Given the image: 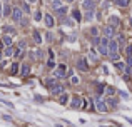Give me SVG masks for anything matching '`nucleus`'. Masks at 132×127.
I'll list each match as a JSON object with an SVG mask.
<instances>
[{
    "mask_svg": "<svg viewBox=\"0 0 132 127\" xmlns=\"http://www.w3.org/2000/svg\"><path fill=\"white\" fill-rule=\"evenodd\" d=\"M47 67H48V69H55V62H54V60L50 59V60L47 62Z\"/></svg>",
    "mask_w": 132,
    "mask_h": 127,
    "instance_id": "obj_35",
    "label": "nucleus"
},
{
    "mask_svg": "<svg viewBox=\"0 0 132 127\" xmlns=\"http://www.w3.org/2000/svg\"><path fill=\"white\" fill-rule=\"evenodd\" d=\"M28 3H34V2H37V0H27Z\"/></svg>",
    "mask_w": 132,
    "mask_h": 127,
    "instance_id": "obj_47",
    "label": "nucleus"
},
{
    "mask_svg": "<svg viewBox=\"0 0 132 127\" xmlns=\"http://www.w3.org/2000/svg\"><path fill=\"white\" fill-rule=\"evenodd\" d=\"M107 105H117V99H114V97H110V99H107V102H105Z\"/></svg>",
    "mask_w": 132,
    "mask_h": 127,
    "instance_id": "obj_26",
    "label": "nucleus"
},
{
    "mask_svg": "<svg viewBox=\"0 0 132 127\" xmlns=\"http://www.w3.org/2000/svg\"><path fill=\"white\" fill-rule=\"evenodd\" d=\"M28 74H30V65H28V64H22V67H20V75L27 77Z\"/></svg>",
    "mask_w": 132,
    "mask_h": 127,
    "instance_id": "obj_11",
    "label": "nucleus"
},
{
    "mask_svg": "<svg viewBox=\"0 0 132 127\" xmlns=\"http://www.w3.org/2000/svg\"><path fill=\"white\" fill-rule=\"evenodd\" d=\"M45 37H47V42H52V40H54V35H52L50 32H48V34H47Z\"/></svg>",
    "mask_w": 132,
    "mask_h": 127,
    "instance_id": "obj_43",
    "label": "nucleus"
},
{
    "mask_svg": "<svg viewBox=\"0 0 132 127\" xmlns=\"http://www.w3.org/2000/svg\"><path fill=\"white\" fill-rule=\"evenodd\" d=\"M102 90H104V85H102V84H97V94L100 95V94H102Z\"/></svg>",
    "mask_w": 132,
    "mask_h": 127,
    "instance_id": "obj_37",
    "label": "nucleus"
},
{
    "mask_svg": "<svg viewBox=\"0 0 132 127\" xmlns=\"http://www.w3.org/2000/svg\"><path fill=\"white\" fill-rule=\"evenodd\" d=\"M117 44H124V35H117Z\"/></svg>",
    "mask_w": 132,
    "mask_h": 127,
    "instance_id": "obj_42",
    "label": "nucleus"
},
{
    "mask_svg": "<svg viewBox=\"0 0 132 127\" xmlns=\"http://www.w3.org/2000/svg\"><path fill=\"white\" fill-rule=\"evenodd\" d=\"M22 54H24V52L20 50L19 47H15V49H13V57H15V59H19V57H22Z\"/></svg>",
    "mask_w": 132,
    "mask_h": 127,
    "instance_id": "obj_23",
    "label": "nucleus"
},
{
    "mask_svg": "<svg viewBox=\"0 0 132 127\" xmlns=\"http://www.w3.org/2000/svg\"><path fill=\"white\" fill-rule=\"evenodd\" d=\"M72 17L75 18L77 22H80V20H82V15H80V12H79V10H72Z\"/></svg>",
    "mask_w": 132,
    "mask_h": 127,
    "instance_id": "obj_22",
    "label": "nucleus"
},
{
    "mask_svg": "<svg viewBox=\"0 0 132 127\" xmlns=\"http://www.w3.org/2000/svg\"><path fill=\"white\" fill-rule=\"evenodd\" d=\"M65 2H69V3H72V2H74V0H65Z\"/></svg>",
    "mask_w": 132,
    "mask_h": 127,
    "instance_id": "obj_48",
    "label": "nucleus"
},
{
    "mask_svg": "<svg viewBox=\"0 0 132 127\" xmlns=\"http://www.w3.org/2000/svg\"><path fill=\"white\" fill-rule=\"evenodd\" d=\"M110 60H114V62H119V54H110Z\"/></svg>",
    "mask_w": 132,
    "mask_h": 127,
    "instance_id": "obj_36",
    "label": "nucleus"
},
{
    "mask_svg": "<svg viewBox=\"0 0 132 127\" xmlns=\"http://www.w3.org/2000/svg\"><path fill=\"white\" fill-rule=\"evenodd\" d=\"M92 44H94V45H99V44H100V37H94V38H92Z\"/></svg>",
    "mask_w": 132,
    "mask_h": 127,
    "instance_id": "obj_39",
    "label": "nucleus"
},
{
    "mask_svg": "<svg viewBox=\"0 0 132 127\" xmlns=\"http://www.w3.org/2000/svg\"><path fill=\"white\" fill-rule=\"evenodd\" d=\"M82 7H84L85 10H94L95 2L94 0H84V2H82Z\"/></svg>",
    "mask_w": 132,
    "mask_h": 127,
    "instance_id": "obj_10",
    "label": "nucleus"
},
{
    "mask_svg": "<svg viewBox=\"0 0 132 127\" xmlns=\"http://www.w3.org/2000/svg\"><path fill=\"white\" fill-rule=\"evenodd\" d=\"M64 24H65V25H69V27H74V22H72L70 18H65V20H64Z\"/></svg>",
    "mask_w": 132,
    "mask_h": 127,
    "instance_id": "obj_38",
    "label": "nucleus"
},
{
    "mask_svg": "<svg viewBox=\"0 0 132 127\" xmlns=\"http://www.w3.org/2000/svg\"><path fill=\"white\" fill-rule=\"evenodd\" d=\"M10 17H12V20H13L15 24H20V20H22V17H24V12L20 10V7H13Z\"/></svg>",
    "mask_w": 132,
    "mask_h": 127,
    "instance_id": "obj_1",
    "label": "nucleus"
},
{
    "mask_svg": "<svg viewBox=\"0 0 132 127\" xmlns=\"http://www.w3.org/2000/svg\"><path fill=\"white\" fill-rule=\"evenodd\" d=\"M3 32H5V34H15V28L10 27V25H5V27H3Z\"/></svg>",
    "mask_w": 132,
    "mask_h": 127,
    "instance_id": "obj_24",
    "label": "nucleus"
},
{
    "mask_svg": "<svg viewBox=\"0 0 132 127\" xmlns=\"http://www.w3.org/2000/svg\"><path fill=\"white\" fill-rule=\"evenodd\" d=\"M115 5H119V7H127L129 5V0H112Z\"/></svg>",
    "mask_w": 132,
    "mask_h": 127,
    "instance_id": "obj_18",
    "label": "nucleus"
},
{
    "mask_svg": "<svg viewBox=\"0 0 132 127\" xmlns=\"http://www.w3.org/2000/svg\"><path fill=\"white\" fill-rule=\"evenodd\" d=\"M115 67H117L119 70H125V64H124V62H117V64H115Z\"/></svg>",
    "mask_w": 132,
    "mask_h": 127,
    "instance_id": "obj_32",
    "label": "nucleus"
},
{
    "mask_svg": "<svg viewBox=\"0 0 132 127\" xmlns=\"http://www.w3.org/2000/svg\"><path fill=\"white\" fill-rule=\"evenodd\" d=\"M55 84H57V79H55V77H50V79H47V82H45V85H47L48 89H52Z\"/></svg>",
    "mask_w": 132,
    "mask_h": 127,
    "instance_id": "obj_17",
    "label": "nucleus"
},
{
    "mask_svg": "<svg viewBox=\"0 0 132 127\" xmlns=\"http://www.w3.org/2000/svg\"><path fill=\"white\" fill-rule=\"evenodd\" d=\"M25 47H27V42H25V40H20V42H19V49H20V50H24Z\"/></svg>",
    "mask_w": 132,
    "mask_h": 127,
    "instance_id": "obj_33",
    "label": "nucleus"
},
{
    "mask_svg": "<svg viewBox=\"0 0 132 127\" xmlns=\"http://www.w3.org/2000/svg\"><path fill=\"white\" fill-rule=\"evenodd\" d=\"M95 109L99 112H107V104L100 99H95Z\"/></svg>",
    "mask_w": 132,
    "mask_h": 127,
    "instance_id": "obj_5",
    "label": "nucleus"
},
{
    "mask_svg": "<svg viewBox=\"0 0 132 127\" xmlns=\"http://www.w3.org/2000/svg\"><path fill=\"white\" fill-rule=\"evenodd\" d=\"M90 34H92L94 37H97V34H99V30H97L95 27H92V28H90Z\"/></svg>",
    "mask_w": 132,
    "mask_h": 127,
    "instance_id": "obj_40",
    "label": "nucleus"
},
{
    "mask_svg": "<svg viewBox=\"0 0 132 127\" xmlns=\"http://www.w3.org/2000/svg\"><path fill=\"white\" fill-rule=\"evenodd\" d=\"M12 10H13V7H10L9 3H5L3 5V17H10L12 15Z\"/></svg>",
    "mask_w": 132,
    "mask_h": 127,
    "instance_id": "obj_13",
    "label": "nucleus"
},
{
    "mask_svg": "<svg viewBox=\"0 0 132 127\" xmlns=\"http://www.w3.org/2000/svg\"><path fill=\"white\" fill-rule=\"evenodd\" d=\"M70 82H72V84H74V85H77V84H79V82H80V79H79V77H77V75H72V77H70Z\"/></svg>",
    "mask_w": 132,
    "mask_h": 127,
    "instance_id": "obj_30",
    "label": "nucleus"
},
{
    "mask_svg": "<svg viewBox=\"0 0 132 127\" xmlns=\"http://www.w3.org/2000/svg\"><path fill=\"white\" fill-rule=\"evenodd\" d=\"M125 55H127V57H132V45L125 47Z\"/></svg>",
    "mask_w": 132,
    "mask_h": 127,
    "instance_id": "obj_31",
    "label": "nucleus"
},
{
    "mask_svg": "<svg viewBox=\"0 0 132 127\" xmlns=\"http://www.w3.org/2000/svg\"><path fill=\"white\" fill-rule=\"evenodd\" d=\"M131 25H132V18H131Z\"/></svg>",
    "mask_w": 132,
    "mask_h": 127,
    "instance_id": "obj_50",
    "label": "nucleus"
},
{
    "mask_svg": "<svg viewBox=\"0 0 132 127\" xmlns=\"http://www.w3.org/2000/svg\"><path fill=\"white\" fill-rule=\"evenodd\" d=\"M50 92H52L54 95H62V94L65 92V87H64L62 84H55V85L50 89Z\"/></svg>",
    "mask_w": 132,
    "mask_h": 127,
    "instance_id": "obj_3",
    "label": "nucleus"
},
{
    "mask_svg": "<svg viewBox=\"0 0 132 127\" xmlns=\"http://www.w3.org/2000/svg\"><path fill=\"white\" fill-rule=\"evenodd\" d=\"M55 13L59 15V17H64L67 13V7H60V9H55Z\"/></svg>",
    "mask_w": 132,
    "mask_h": 127,
    "instance_id": "obj_20",
    "label": "nucleus"
},
{
    "mask_svg": "<svg viewBox=\"0 0 132 127\" xmlns=\"http://www.w3.org/2000/svg\"><path fill=\"white\" fill-rule=\"evenodd\" d=\"M20 10H22L24 13H28V12H30V5H28V2H24V3L20 5Z\"/></svg>",
    "mask_w": 132,
    "mask_h": 127,
    "instance_id": "obj_19",
    "label": "nucleus"
},
{
    "mask_svg": "<svg viewBox=\"0 0 132 127\" xmlns=\"http://www.w3.org/2000/svg\"><path fill=\"white\" fill-rule=\"evenodd\" d=\"M13 55V47H7L3 50V57H12Z\"/></svg>",
    "mask_w": 132,
    "mask_h": 127,
    "instance_id": "obj_21",
    "label": "nucleus"
},
{
    "mask_svg": "<svg viewBox=\"0 0 132 127\" xmlns=\"http://www.w3.org/2000/svg\"><path fill=\"white\" fill-rule=\"evenodd\" d=\"M70 107L72 109H79V107H82V99L80 97H72V102H70Z\"/></svg>",
    "mask_w": 132,
    "mask_h": 127,
    "instance_id": "obj_7",
    "label": "nucleus"
},
{
    "mask_svg": "<svg viewBox=\"0 0 132 127\" xmlns=\"http://www.w3.org/2000/svg\"><path fill=\"white\" fill-rule=\"evenodd\" d=\"M0 60H2V54H0Z\"/></svg>",
    "mask_w": 132,
    "mask_h": 127,
    "instance_id": "obj_49",
    "label": "nucleus"
},
{
    "mask_svg": "<svg viewBox=\"0 0 132 127\" xmlns=\"http://www.w3.org/2000/svg\"><path fill=\"white\" fill-rule=\"evenodd\" d=\"M2 15H3V3L0 2V17H2Z\"/></svg>",
    "mask_w": 132,
    "mask_h": 127,
    "instance_id": "obj_44",
    "label": "nucleus"
},
{
    "mask_svg": "<svg viewBox=\"0 0 132 127\" xmlns=\"http://www.w3.org/2000/svg\"><path fill=\"white\" fill-rule=\"evenodd\" d=\"M34 20H42V12H40V10H37V12H35V13H34Z\"/></svg>",
    "mask_w": 132,
    "mask_h": 127,
    "instance_id": "obj_27",
    "label": "nucleus"
},
{
    "mask_svg": "<svg viewBox=\"0 0 132 127\" xmlns=\"http://www.w3.org/2000/svg\"><path fill=\"white\" fill-rule=\"evenodd\" d=\"M59 102H60V104H67V102H69V95H67V94H62L60 99H59Z\"/></svg>",
    "mask_w": 132,
    "mask_h": 127,
    "instance_id": "obj_25",
    "label": "nucleus"
},
{
    "mask_svg": "<svg viewBox=\"0 0 132 127\" xmlns=\"http://www.w3.org/2000/svg\"><path fill=\"white\" fill-rule=\"evenodd\" d=\"M34 40H35V44H42V35L38 30H34Z\"/></svg>",
    "mask_w": 132,
    "mask_h": 127,
    "instance_id": "obj_16",
    "label": "nucleus"
},
{
    "mask_svg": "<svg viewBox=\"0 0 132 127\" xmlns=\"http://www.w3.org/2000/svg\"><path fill=\"white\" fill-rule=\"evenodd\" d=\"M2 119H5V120H9V122L12 120V117H9V115H2Z\"/></svg>",
    "mask_w": 132,
    "mask_h": 127,
    "instance_id": "obj_46",
    "label": "nucleus"
},
{
    "mask_svg": "<svg viewBox=\"0 0 132 127\" xmlns=\"http://www.w3.org/2000/svg\"><path fill=\"white\" fill-rule=\"evenodd\" d=\"M52 7H54V9H60V7H62V2H60V0H54V2H52Z\"/></svg>",
    "mask_w": 132,
    "mask_h": 127,
    "instance_id": "obj_28",
    "label": "nucleus"
},
{
    "mask_svg": "<svg viewBox=\"0 0 132 127\" xmlns=\"http://www.w3.org/2000/svg\"><path fill=\"white\" fill-rule=\"evenodd\" d=\"M67 75V70H65V64H60L55 70V79H62Z\"/></svg>",
    "mask_w": 132,
    "mask_h": 127,
    "instance_id": "obj_2",
    "label": "nucleus"
},
{
    "mask_svg": "<svg viewBox=\"0 0 132 127\" xmlns=\"http://www.w3.org/2000/svg\"><path fill=\"white\" fill-rule=\"evenodd\" d=\"M19 70H20V64L19 62H13V64H12V67H10V72H12V74H19Z\"/></svg>",
    "mask_w": 132,
    "mask_h": 127,
    "instance_id": "obj_15",
    "label": "nucleus"
},
{
    "mask_svg": "<svg viewBox=\"0 0 132 127\" xmlns=\"http://www.w3.org/2000/svg\"><path fill=\"white\" fill-rule=\"evenodd\" d=\"M105 90H107L109 95H114V94H115V89H114V87H105Z\"/></svg>",
    "mask_w": 132,
    "mask_h": 127,
    "instance_id": "obj_34",
    "label": "nucleus"
},
{
    "mask_svg": "<svg viewBox=\"0 0 132 127\" xmlns=\"http://www.w3.org/2000/svg\"><path fill=\"white\" fill-rule=\"evenodd\" d=\"M109 54H117V49H119V44L115 40H109Z\"/></svg>",
    "mask_w": 132,
    "mask_h": 127,
    "instance_id": "obj_8",
    "label": "nucleus"
},
{
    "mask_svg": "<svg viewBox=\"0 0 132 127\" xmlns=\"http://www.w3.org/2000/svg\"><path fill=\"white\" fill-rule=\"evenodd\" d=\"M3 2H7V0H3Z\"/></svg>",
    "mask_w": 132,
    "mask_h": 127,
    "instance_id": "obj_51",
    "label": "nucleus"
},
{
    "mask_svg": "<svg viewBox=\"0 0 132 127\" xmlns=\"http://www.w3.org/2000/svg\"><path fill=\"white\" fill-rule=\"evenodd\" d=\"M77 69H79V70H82V72H87V70H89V65H87V60H85L84 57L77 60Z\"/></svg>",
    "mask_w": 132,
    "mask_h": 127,
    "instance_id": "obj_4",
    "label": "nucleus"
},
{
    "mask_svg": "<svg viewBox=\"0 0 132 127\" xmlns=\"http://www.w3.org/2000/svg\"><path fill=\"white\" fill-rule=\"evenodd\" d=\"M92 17H94V10H87V13H85V18H87V20H92Z\"/></svg>",
    "mask_w": 132,
    "mask_h": 127,
    "instance_id": "obj_29",
    "label": "nucleus"
},
{
    "mask_svg": "<svg viewBox=\"0 0 132 127\" xmlns=\"http://www.w3.org/2000/svg\"><path fill=\"white\" fill-rule=\"evenodd\" d=\"M104 34L107 38H110V37H114V27L112 25H107V27H104Z\"/></svg>",
    "mask_w": 132,
    "mask_h": 127,
    "instance_id": "obj_12",
    "label": "nucleus"
},
{
    "mask_svg": "<svg viewBox=\"0 0 132 127\" xmlns=\"http://www.w3.org/2000/svg\"><path fill=\"white\" fill-rule=\"evenodd\" d=\"M90 59H92V60H97V54H95V50H90Z\"/></svg>",
    "mask_w": 132,
    "mask_h": 127,
    "instance_id": "obj_41",
    "label": "nucleus"
},
{
    "mask_svg": "<svg viewBox=\"0 0 132 127\" xmlns=\"http://www.w3.org/2000/svg\"><path fill=\"white\" fill-rule=\"evenodd\" d=\"M2 44H3V47H12L13 45V38L10 35H3L2 37Z\"/></svg>",
    "mask_w": 132,
    "mask_h": 127,
    "instance_id": "obj_9",
    "label": "nucleus"
},
{
    "mask_svg": "<svg viewBox=\"0 0 132 127\" xmlns=\"http://www.w3.org/2000/svg\"><path fill=\"white\" fill-rule=\"evenodd\" d=\"M94 2H95V0H94Z\"/></svg>",
    "mask_w": 132,
    "mask_h": 127,
    "instance_id": "obj_52",
    "label": "nucleus"
},
{
    "mask_svg": "<svg viewBox=\"0 0 132 127\" xmlns=\"http://www.w3.org/2000/svg\"><path fill=\"white\" fill-rule=\"evenodd\" d=\"M127 64H129V67H132V57H127Z\"/></svg>",
    "mask_w": 132,
    "mask_h": 127,
    "instance_id": "obj_45",
    "label": "nucleus"
},
{
    "mask_svg": "<svg viewBox=\"0 0 132 127\" xmlns=\"http://www.w3.org/2000/svg\"><path fill=\"white\" fill-rule=\"evenodd\" d=\"M44 22H45L47 28H52L54 25H55V20H54V17H52L50 13H45V15H44Z\"/></svg>",
    "mask_w": 132,
    "mask_h": 127,
    "instance_id": "obj_6",
    "label": "nucleus"
},
{
    "mask_svg": "<svg viewBox=\"0 0 132 127\" xmlns=\"http://www.w3.org/2000/svg\"><path fill=\"white\" fill-rule=\"evenodd\" d=\"M109 24L112 25V27H119L120 25V20H119V17H109Z\"/></svg>",
    "mask_w": 132,
    "mask_h": 127,
    "instance_id": "obj_14",
    "label": "nucleus"
}]
</instances>
